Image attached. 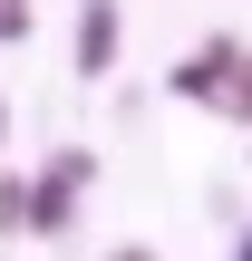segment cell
I'll return each instance as SVG.
<instances>
[{
    "label": "cell",
    "instance_id": "6da1fadb",
    "mask_svg": "<svg viewBox=\"0 0 252 261\" xmlns=\"http://www.w3.org/2000/svg\"><path fill=\"white\" fill-rule=\"evenodd\" d=\"M97 174V155L87 145H58L39 174H29V232H68L78 223V184Z\"/></svg>",
    "mask_w": 252,
    "mask_h": 261
},
{
    "label": "cell",
    "instance_id": "7a4b0ae2",
    "mask_svg": "<svg viewBox=\"0 0 252 261\" xmlns=\"http://www.w3.org/2000/svg\"><path fill=\"white\" fill-rule=\"evenodd\" d=\"M117 58H126V10H117V0H78V39H68V68L97 87Z\"/></svg>",
    "mask_w": 252,
    "mask_h": 261
},
{
    "label": "cell",
    "instance_id": "3957f363",
    "mask_svg": "<svg viewBox=\"0 0 252 261\" xmlns=\"http://www.w3.org/2000/svg\"><path fill=\"white\" fill-rule=\"evenodd\" d=\"M243 39H204L194 58H175L165 68V97H194V107H214V77H223V58H233Z\"/></svg>",
    "mask_w": 252,
    "mask_h": 261
},
{
    "label": "cell",
    "instance_id": "277c9868",
    "mask_svg": "<svg viewBox=\"0 0 252 261\" xmlns=\"http://www.w3.org/2000/svg\"><path fill=\"white\" fill-rule=\"evenodd\" d=\"M214 107H223L233 126H252V48H233V58H223V77H214Z\"/></svg>",
    "mask_w": 252,
    "mask_h": 261
},
{
    "label": "cell",
    "instance_id": "5b68a950",
    "mask_svg": "<svg viewBox=\"0 0 252 261\" xmlns=\"http://www.w3.org/2000/svg\"><path fill=\"white\" fill-rule=\"evenodd\" d=\"M29 232V174H0V242Z\"/></svg>",
    "mask_w": 252,
    "mask_h": 261
},
{
    "label": "cell",
    "instance_id": "8992f818",
    "mask_svg": "<svg viewBox=\"0 0 252 261\" xmlns=\"http://www.w3.org/2000/svg\"><path fill=\"white\" fill-rule=\"evenodd\" d=\"M29 29H39V0H0V48H19Z\"/></svg>",
    "mask_w": 252,
    "mask_h": 261
},
{
    "label": "cell",
    "instance_id": "52a82bcc",
    "mask_svg": "<svg viewBox=\"0 0 252 261\" xmlns=\"http://www.w3.org/2000/svg\"><path fill=\"white\" fill-rule=\"evenodd\" d=\"M107 261H155V252H146V242H117V252H107Z\"/></svg>",
    "mask_w": 252,
    "mask_h": 261
},
{
    "label": "cell",
    "instance_id": "ba28073f",
    "mask_svg": "<svg viewBox=\"0 0 252 261\" xmlns=\"http://www.w3.org/2000/svg\"><path fill=\"white\" fill-rule=\"evenodd\" d=\"M0 145H10V107H0Z\"/></svg>",
    "mask_w": 252,
    "mask_h": 261
},
{
    "label": "cell",
    "instance_id": "9c48e42d",
    "mask_svg": "<svg viewBox=\"0 0 252 261\" xmlns=\"http://www.w3.org/2000/svg\"><path fill=\"white\" fill-rule=\"evenodd\" d=\"M233 261H252V232H243V252H233Z\"/></svg>",
    "mask_w": 252,
    "mask_h": 261
}]
</instances>
